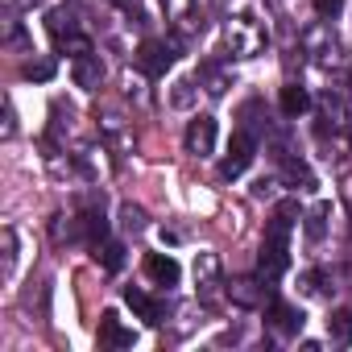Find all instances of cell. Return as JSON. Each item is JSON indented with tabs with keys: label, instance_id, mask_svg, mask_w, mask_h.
Listing matches in <instances>:
<instances>
[{
	"label": "cell",
	"instance_id": "cell-1",
	"mask_svg": "<svg viewBox=\"0 0 352 352\" xmlns=\"http://www.w3.org/2000/svg\"><path fill=\"white\" fill-rule=\"evenodd\" d=\"M294 216H298V204H278L270 228H265V241H261V257H257V274L265 282L282 278L286 265H290V228H294Z\"/></svg>",
	"mask_w": 352,
	"mask_h": 352
},
{
	"label": "cell",
	"instance_id": "cell-2",
	"mask_svg": "<svg viewBox=\"0 0 352 352\" xmlns=\"http://www.w3.org/2000/svg\"><path fill=\"white\" fill-rule=\"evenodd\" d=\"M265 42H270V34H265V25H261L253 13L228 17V25H224V46H228L232 58H257V54H265Z\"/></svg>",
	"mask_w": 352,
	"mask_h": 352
},
{
	"label": "cell",
	"instance_id": "cell-3",
	"mask_svg": "<svg viewBox=\"0 0 352 352\" xmlns=\"http://www.w3.org/2000/svg\"><path fill=\"white\" fill-rule=\"evenodd\" d=\"M162 13L166 21L174 25V38H191V34H204V17H199V0H162Z\"/></svg>",
	"mask_w": 352,
	"mask_h": 352
},
{
	"label": "cell",
	"instance_id": "cell-4",
	"mask_svg": "<svg viewBox=\"0 0 352 352\" xmlns=\"http://www.w3.org/2000/svg\"><path fill=\"white\" fill-rule=\"evenodd\" d=\"M253 153H257V145H253V137L241 129V133H232V141H228V153H224V162H220V174L224 179H241V174L253 166Z\"/></svg>",
	"mask_w": 352,
	"mask_h": 352
},
{
	"label": "cell",
	"instance_id": "cell-5",
	"mask_svg": "<svg viewBox=\"0 0 352 352\" xmlns=\"http://www.w3.org/2000/svg\"><path fill=\"white\" fill-rule=\"evenodd\" d=\"M133 58H137V67H141L145 75H153V79H157V75H166V71H170V63H174V46L145 38V42L137 46V54H133Z\"/></svg>",
	"mask_w": 352,
	"mask_h": 352
},
{
	"label": "cell",
	"instance_id": "cell-6",
	"mask_svg": "<svg viewBox=\"0 0 352 352\" xmlns=\"http://www.w3.org/2000/svg\"><path fill=\"white\" fill-rule=\"evenodd\" d=\"M228 298L236 307H245V311H257V307L270 302V286H265L261 274L257 278H236V282H228Z\"/></svg>",
	"mask_w": 352,
	"mask_h": 352
},
{
	"label": "cell",
	"instance_id": "cell-7",
	"mask_svg": "<svg viewBox=\"0 0 352 352\" xmlns=\"http://www.w3.org/2000/svg\"><path fill=\"white\" fill-rule=\"evenodd\" d=\"M183 141H187V153L208 157V153L216 149V116H195V120L187 124Z\"/></svg>",
	"mask_w": 352,
	"mask_h": 352
},
{
	"label": "cell",
	"instance_id": "cell-8",
	"mask_svg": "<svg viewBox=\"0 0 352 352\" xmlns=\"http://www.w3.org/2000/svg\"><path fill=\"white\" fill-rule=\"evenodd\" d=\"M302 46H307V54H315L319 63H336V58H340V38L331 34V25L307 30V34H302Z\"/></svg>",
	"mask_w": 352,
	"mask_h": 352
},
{
	"label": "cell",
	"instance_id": "cell-9",
	"mask_svg": "<svg viewBox=\"0 0 352 352\" xmlns=\"http://www.w3.org/2000/svg\"><path fill=\"white\" fill-rule=\"evenodd\" d=\"M195 282H199L204 302H216V290H220V257L216 253H199L195 257Z\"/></svg>",
	"mask_w": 352,
	"mask_h": 352
},
{
	"label": "cell",
	"instance_id": "cell-10",
	"mask_svg": "<svg viewBox=\"0 0 352 352\" xmlns=\"http://www.w3.org/2000/svg\"><path fill=\"white\" fill-rule=\"evenodd\" d=\"M133 340H137V331L124 327L116 311H104L100 315V344L104 348H133Z\"/></svg>",
	"mask_w": 352,
	"mask_h": 352
},
{
	"label": "cell",
	"instance_id": "cell-11",
	"mask_svg": "<svg viewBox=\"0 0 352 352\" xmlns=\"http://www.w3.org/2000/svg\"><path fill=\"white\" fill-rule=\"evenodd\" d=\"M302 323H307V315L298 311V307H290V302H270V327L278 331V336H298L302 331Z\"/></svg>",
	"mask_w": 352,
	"mask_h": 352
},
{
	"label": "cell",
	"instance_id": "cell-12",
	"mask_svg": "<svg viewBox=\"0 0 352 352\" xmlns=\"http://www.w3.org/2000/svg\"><path fill=\"white\" fill-rule=\"evenodd\" d=\"M145 274L157 282V286H179V278H183V270H179V261H174L170 253H149L145 257Z\"/></svg>",
	"mask_w": 352,
	"mask_h": 352
},
{
	"label": "cell",
	"instance_id": "cell-13",
	"mask_svg": "<svg viewBox=\"0 0 352 352\" xmlns=\"http://www.w3.org/2000/svg\"><path fill=\"white\" fill-rule=\"evenodd\" d=\"M71 79H75V87H83V91H96V87L104 83V63H100V54H83V58H75V67H71Z\"/></svg>",
	"mask_w": 352,
	"mask_h": 352
},
{
	"label": "cell",
	"instance_id": "cell-14",
	"mask_svg": "<svg viewBox=\"0 0 352 352\" xmlns=\"http://www.w3.org/2000/svg\"><path fill=\"white\" fill-rule=\"evenodd\" d=\"M124 302L137 311V319H145V323H162V307L145 294V290H137V286H129L124 290Z\"/></svg>",
	"mask_w": 352,
	"mask_h": 352
},
{
	"label": "cell",
	"instance_id": "cell-15",
	"mask_svg": "<svg viewBox=\"0 0 352 352\" xmlns=\"http://www.w3.org/2000/svg\"><path fill=\"white\" fill-rule=\"evenodd\" d=\"M199 79H204L208 96H224V91L232 87V71H224L220 63H204V67H199Z\"/></svg>",
	"mask_w": 352,
	"mask_h": 352
},
{
	"label": "cell",
	"instance_id": "cell-16",
	"mask_svg": "<svg viewBox=\"0 0 352 352\" xmlns=\"http://www.w3.org/2000/svg\"><path fill=\"white\" fill-rule=\"evenodd\" d=\"M311 108V96H307V87H298V83H286L282 87V112L286 116H302Z\"/></svg>",
	"mask_w": 352,
	"mask_h": 352
},
{
	"label": "cell",
	"instance_id": "cell-17",
	"mask_svg": "<svg viewBox=\"0 0 352 352\" xmlns=\"http://www.w3.org/2000/svg\"><path fill=\"white\" fill-rule=\"evenodd\" d=\"M75 236H87V241H104L108 236V220L100 216V212H87V216H79V224H75Z\"/></svg>",
	"mask_w": 352,
	"mask_h": 352
},
{
	"label": "cell",
	"instance_id": "cell-18",
	"mask_svg": "<svg viewBox=\"0 0 352 352\" xmlns=\"http://www.w3.org/2000/svg\"><path fill=\"white\" fill-rule=\"evenodd\" d=\"M46 30H50V38H54V42H63V38H67V34H75L79 25H75V17H71L67 9H50V13H46Z\"/></svg>",
	"mask_w": 352,
	"mask_h": 352
},
{
	"label": "cell",
	"instance_id": "cell-19",
	"mask_svg": "<svg viewBox=\"0 0 352 352\" xmlns=\"http://www.w3.org/2000/svg\"><path fill=\"white\" fill-rule=\"evenodd\" d=\"M327 216H331V208H327V204H315V208L307 212L302 228H307V236H311V241H323V232H327Z\"/></svg>",
	"mask_w": 352,
	"mask_h": 352
},
{
	"label": "cell",
	"instance_id": "cell-20",
	"mask_svg": "<svg viewBox=\"0 0 352 352\" xmlns=\"http://www.w3.org/2000/svg\"><path fill=\"white\" fill-rule=\"evenodd\" d=\"M54 46H58L63 54H71V58H83V54H96V50H91V38H87V34H79V30H75V34H67L63 42H54Z\"/></svg>",
	"mask_w": 352,
	"mask_h": 352
},
{
	"label": "cell",
	"instance_id": "cell-21",
	"mask_svg": "<svg viewBox=\"0 0 352 352\" xmlns=\"http://www.w3.org/2000/svg\"><path fill=\"white\" fill-rule=\"evenodd\" d=\"M96 261H100L104 270H120V265H124V249H120L116 241H100V245H96Z\"/></svg>",
	"mask_w": 352,
	"mask_h": 352
},
{
	"label": "cell",
	"instance_id": "cell-22",
	"mask_svg": "<svg viewBox=\"0 0 352 352\" xmlns=\"http://www.w3.org/2000/svg\"><path fill=\"white\" fill-rule=\"evenodd\" d=\"M327 327H331V336H336L340 344H348V340H352V311H336V315L327 319Z\"/></svg>",
	"mask_w": 352,
	"mask_h": 352
},
{
	"label": "cell",
	"instance_id": "cell-23",
	"mask_svg": "<svg viewBox=\"0 0 352 352\" xmlns=\"http://www.w3.org/2000/svg\"><path fill=\"white\" fill-rule=\"evenodd\" d=\"M0 241H5V265H0V270H5V278H13V270H17V232L5 228Z\"/></svg>",
	"mask_w": 352,
	"mask_h": 352
},
{
	"label": "cell",
	"instance_id": "cell-24",
	"mask_svg": "<svg viewBox=\"0 0 352 352\" xmlns=\"http://www.w3.org/2000/svg\"><path fill=\"white\" fill-rule=\"evenodd\" d=\"M286 179H290V183H302V191H307V187H315V174H311L298 157H286Z\"/></svg>",
	"mask_w": 352,
	"mask_h": 352
},
{
	"label": "cell",
	"instance_id": "cell-25",
	"mask_svg": "<svg viewBox=\"0 0 352 352\" xmlns=\"http://www.w3.org/2000/svg\"><path fill=\"white\" fill-rule=\"evenodd\" d=\"M50 75H54V63H50V58H34V63H25V79H42V83H46Z\"/></svg>",
	"mask_w": 352,
	"mask_h": 352
},
{
	"label": "cell",
	"instance_id": "cell-26",
	"mask_svg": "<svg viewBox=\"0 0 352 352\" xmlns=\"http://www.w3.org/2000/svg\"><path fill=\"white\" fill-rule=\"evenodd\" d=\"M311 5H315V13H319L323 21H331V17L344 9V0H311Z\"/></svg>",
	"mask_w": 352,
	"mask_h": 352
},
{
	"label": "cell",
	"instance_id": "cell-27",
	"mask_svg": "<svg viewBox=\"0 0 352 352\" xmlns=\"http://www.w3.org/2000/svg\"><path fill=\"white\" fill-rule=\"evenodd\" d=\"M124 228H133V232H141V228H145V212L129 204V208H124Z\"/></svg>",
	"mask_w": 352,
	"mask_h": 352
},
{
	"label": "cell",
	"instance_id": "cell-28",
	"mask_svg": "<svg viewBox=\"0 0 352 352\" xmlns=\"http://www.w3.org/2000/svg\"><path fill=\"white\" fill-rule=\"evenodd\" d=\"M174 104H179V108H187V104H191V79L174 83Z\"/></svg>",
	"mask_w": 352,
	"mask_h": 352
},
{
	"label": "cell",
	"instance_id": "cell-29",
	"mask_svg": "<svg viewBox=\"0 0 352 352\" xmlns=\"http://www.w3.org/2000/svg\"><path fill=\"white\" fill-rule=\"evenodd\" d=\"M319 282H323V278H319L315 270H307V274H302V294H319Z\"/></svg>",
	"mask_w": 352,
	"mask_h": 352
},
{
	"label": "cell",
	"instance_id": "cell-30",
	"mask_svg": "<svg viewBox=\"0 0 352 352\" xmlns=\"http://www.w3.org/2000/svg\"><path fill=\"white\" fill-rule=\"evenodd\" d=\"M17 9H34V5H42V0H13Z\"/></svg>",
	"mask_w": 352,
	"mask_h": 352
},
{
	"label": "cell",
	"instance_id": "cell-31",
	"mask_svg": "<svg viewBox=\"0 0 352 352\" xmlns=\"http://www.w3.org/2000/svg\"><path fill=\"white\" fill-rule=\"evenodd\" d=\"M348 91H352V67H348Z\"/></svg>",
	"mask_w": 352,
	"mask_h": 352
},
{
	"label": "cell",
	"instance_id": "cell-32",
	"mask_svg": "<svg viewBox=\"0 0 352 352\" xmlns=\"http://www.w3.org/2000/svg\"><path fill=\"white\" fill-rule=\"evenodd\" d=\"M116 5H133V0H116Z\"/></svg>",
	"mask_w": 352,
	"mask_h": 352
},
{
	"label": "cell",
	"instance_id": "cell-33",
	"mask_svg": "<svg viewBox=\"0 0 352 352\" xmlns=\"http://www.w3.org/2000/svg\"><path fill=\"white\" fill-rule=\"evenodd\" d=\"M348 141H352V133H348Z\"/></svg>",
	"mask_w": 352,
	"mask_h": 352
}]
</instances>
